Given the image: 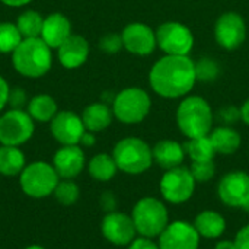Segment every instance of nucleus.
Here are the masks:
<instances>
[{
	"mask_svg": "<svg viewBox=\"0 0 249 249\" xmlns=\"http://www.w3.org/2000/svg\"><path fill=\"white\" fill-rule=\"evenodd\" d=\"M57 50L58 60L66 69H77L89 57V42L80 35H70Z\"/></svg>",
	"mask_w": 249,
	"mask_h": 249,
	"instance_id": "6ab92c4d",
	"label": "nucleus"
},
{
	"mask_svg": "<svg viewBox=\"0 0 249 249\" xmlns=\"http://www.w3.org/2000/svg\"><path fill=\"white\" fill-rule=\"evenodd\" d=\"M241 120L249 125V99H247L244 104H242V107H241Z\"/></svg>",
	"mask_w": 249,
	"mask_h": 249,
	"instance_id": "a19ab883",
	"label": "nucleus"
},
{
	"mask_svg": "<svg viewBox=\"0 0 249 249\" xmlns=\"http://www.w3.org/2000/svg\"><path fill=\"white\" fill-rule=\"evenodd\" d=\"M99 204H101V209L107 213H111V212H115V207H117V198L115 196L111 193V191H105L101 198H99Z\"/></svg>",
	"mask_w": 249,
	"mask_h": 249,
	"instance_id": "72a5a7b5",
	"label": "nucleus"
},
{
	"mask_svg": "<svg viewBox=\"0 0 249 249\" xmlns=\"http://www.w3.org/2000/svg\"><path fill=\"white\" fill-rule=\"evenodd\" d=\"M196 82V63L188 55H165L152 66L149 73L153 92L166 99L187 96Z\"/></svg>",
	"mask_w": 249,
	"mask_h": 249,
	"instance_id": "f257e3e1",
	"label": "nucleus"
},
{
	"mask_svg": "<svg viewBox=\"0 0 249 249\" xmlns=\"http://www.w3.org/2000/svg\"><path fill=\"white\" fill-rule=\"evenodd\" d=\"M136 231L144 238H159V235L169 225V212L163 201L155 197H144L139 200L131 212Z\"/></svg>",
	"mask_w": 249,
	"mask_h": 249,
	"instance_id": "39448f33",
	"label": "nucleus"
},
{
	"mask_svg": "<svg viewBox=\"0 0 249 249\" xmlns=\"http://www.w3.org/2000/svg\"><path fill=\"white\" fill-rule=\"evenodd\" d=\"M158 245L160 249H198L200 235L194 225L177 220L169 223L159 235Z\"/></svg>",
	"mask_w": 249,
	"mask_h": 249,
	"instance_id": "2eb2a0df",
	"label": "nucleus"
},
{
	"mask_svg": "<svg viewBox=\"0 0 249 249\" xmlns=\"http://www.w3.org/2000/svg\"><path fill=\"white\" fill-rule=\"evenodd\" d=\"M185 155L190 156L193 162H207L214 160L216 150L209 136L188 139V142L184 144Z\"/></svg>",
	"mask_w": 249,
	"mask_h": 249,
	"instance_id": "bb28decb",
	"label": "nucleus"
},
{
	"mask_svg": "<svg viewBox=\"0 0 249 249\" xmlns=\"http://www.w3.org/2000/svg\"><path fill=\"white\" fill-rule=\"evenodd\" d=\"M123 47L136 55H149L156 48V32L146 23L131 22L121 32Z\"/></svg>",
	"mask_w": 249,
	"mask_h": 249,
	"instance_id": "dca6fc26",
	"label": "nucleus"
},
{
	"mask_svg": "<svg viewBox=\"0 0 249 249\" xmlns=\"http://www.w3.org/2000/svg\"><path fill=\"white\" fill-rule=\"evenodd\" d=\"M0 1L9 7H22L25 4H29L32 0H0Z\"/></svg>",
	"mask_w": 249,
	"mask_h": 249,
	"instance_id": "79ce46f5",
	"label": "nucleus"
},
{
	"mask_svg": "<svg viewBox=\"0 0 249 249\" xmlns=\"http://www.w3.org/2000/svg\"><path fill=\"white\" fill-rule=\"evenodd\" d=\"M152 99L144 89L127 88L118 92L112 101L114 117L124 124H139L150 112Z\"/></svg>",
	"mask_w": 249,
	"mask_h": 249,
	"instance_id": "0eeeda50",
	"label": "nucleus"
},
{
	"mask_svg": "<svg viewBox=\"0 0 249 249\" xmlns=\"http://www.w3.org/2000/svg\"><path fill=\"white\" fill-rule=\"evenodd\" d=\"M60 177L51 163L38 160L26 165L19 175V185L22 191L31 198H45L53 196Z\"/></svg>",
	"mask_w": 249,
	"mask_h": 249,
	"instance_id": "423d86ee",
	"label": "nucleus"
},
{
	"mask_svg": "<svg viewBox=\"0 0 249 249\" xmlns=\"http://www.w3.org/2000/svg\"><path fill=\"white\" fill-rule=\"evenodd\" d=\"M50 131L61 146H73L80 144L86 128L80 115L71 111H61L50 121Z\"/></svg>",
	"mask_w": 249,
	"mask_h": 249,
	"instance_id": "ddd939ff",
	"label": "nucleus"
},
{
	"mask_svg": "<svg viewBox=\"0 0 249 249\" xmlns=\"http://www.w3.org/2000/svg\"><path fill=\"white\" fill-rule=\"evenodd\" d=\"M28 114L32 117L34 121L48 123L57 114V102L50 95H36L28 102Z\"/></svg>",
	"mask_w": 249,
	"mask_h": 249,
	"instance_id": "a878e982",
	"label": "nucleus"
},
{
	"mask_svg": "<svg viewBox=\"0 0 249 249\" xmlns=\"http://www.w3.org/2000/svg\"><path fill=\"white\" fill-rule=\"evenodd\" d=\"M22 35L16 26V23L0 22V53L7 54L13 53L16 47L22 42Z\"/></svg>",
	"mask_w": 249,
	"mask_h": 249,
	"instance_id": "c756f323",
	"label": "nucleus"
},
{
	"mask_svg": "<svg viewBox=\"0 0 249 249\" xmlns=\"http://www.w3.org/2000/svg\"><path fill=\"white\" fill-rule=\"evenodd\" d=\"M60 179H74L82 174L86 165L85 152L79 144L61 146L53 156L51 163Z\"/></svg>",
	"mask_w": 249,
	"mask_h": 249,
	"instance_id": "f3484780",
	"label": "nucleus"
},
{
	"mask_svg": "<svg viewBox=\"0 0 249 249\" xmlns=\"http://www.w3.org/2000/svg\"><path fill=\"white\" fill-rule=\"evenodd\" d=\"M177 125L188 139L209 136L213 130V111L201 96H187L177 109Z\"/></svg>",
	"mask_w": 249,
	"mask_h": 249,
	"instance_id": "7ed1b4c3",
	"label": "nucleus"
},
{
	"mask_svg": "<svg viewBox=\"0 0 249 249\" xmlns=\"http://www.w3.org/2000/svg\"><path fill=\"white\" fill-rule=\"evenodd\" d=\"M128 249H160L159 245L150 239V238H144V236H139L136 238L130 245H128Z\"/></svg>",
	"mask_w": 249,
	"mask_h": 249,
	"instance_id": "f704fd0d",
	"label": "nucleus"
},
{
	"mask_svg": "<svg viewBox=\"0 0 249 249\" xmlns=\"http://www.w3.org/2000/svg\"><path fill=\"white\" fill-rule=\"evenodd\" d=\"M235 248L236 249H249V223L241 228V231L235 236Z\"/></svg>",
	"mask_w": 249,
	"mask_h": 249,
	"instance_id": "c9c22d12",
	"label": "nucleus"
},
{
	"mask_svg": "<svg viewBox=\"0 0 249 249\" xmlns=\"http://www.w3.org/2000/svg\"><path fill=\"white\" fill-rule=\"evenodd\" d=\"M53 196L61 206L69 207V206H73L79 201L80 188L73 179H60Z\"/></svg>",
	"mask_w": 249,
	"mask_h": 249,
	"instance_id": "c85d7f7f",
	"label": "nucleus"
},
{
	"mask_svg": "<svg viewBox=\"0 0 249 249\" xmlns=\"http://www.w3.org/2000/svg\"><path fill=\"white\" fill-rule=\"evenodd\" d=\"M112 158L118 171L128 175H140L149 171L153 163L152 147L139 137L121 139L114 146Z\"/></svg>",
	"mask_w": 249,
	"mask_h": 249,
	"instance_id": "20e7f679",
	"label": "nucleus"
},
{
	"mask_svg": "<svg viewBox=\"0 0 249 249\" xmlns=\"http://www.w3.org/2000/svg\"><path fill=\"white\" fill-rule=\"evenodd\" d=\"M26 166L25 153L16 146H0V175L16 177L20 175Z\"/></svg>",
	"mask_w": 249,
	"mask_h": 249,
	"instance_id": "b1692460",
	"label": "nucleus"
},
{
	"mask_svg": "<svg viewBox=\"0 0 249 249\" xmlns=\"http://www.w3.org/2000/svg\"><path fill=\"white\" fill-rule=\"evenodd\" d=\"M214 38L216 42L228 50L239 48L247 38V25L244 18L238 12L222 13L214 23Z\"/></svg>",
	"mask_w": 249,
	"mask_h": 249,
	"instance_id": "9b49d317",
	"label": "nucleus"
},
{
	"mask_svg": "<svg viewBox=\"0 0 249 249\" xmlns=\"http://www.w3.org/2000/svg\"><path fill=\"white\" fill-rule=\"evenodd\" d=\"M101 232L109 244L117 247L130 245L137 235L133 217L121 212L107 213L101 223Z\"/></svg>",
	"mask_w": 249,
	"mask_h": 249,
	"instance_id": "f8f14e48",
	"label": "nucleus"
},
{
	"mask_svg": "<svg viewBox=\"0 0 249 249\" xmlns=\"http://www.w3.org/2000/svg\"><path fill=\"white\" fill-rule=\"evenodd\" d=\"M26 102V95H25V90L22 89H13L10 90L9 93V102L15 109H20V107Z\"/></svg>",
	"mask_w": 249,
	"mask_h": 249,
	"instance_id": "e433bc0d",
	"label": "nucleus"
},
{
	"mask_svg": "<svg viewBox=\"0 0 249 249\" xmlns=\"http://www.w3.org/2000/svg\"><path fill=\"white\" fill-rule=\"evenodd\" d=\"M95 142H96V139H95V133H90V131H85V134L82 136V140H80V144L82 146H86V147H90V146H93L95 144Z\"/></svg>",
	"mask_w": 249,
	"mask_h": 249,
	"instance_id": "ea45409f",
	"label": "nucleus"
},
{
	"mask_svg": "<svg viewBox=\"0 0 249 249\" xmlns=\"http://www.w3.org/2000/svg\"><path fill=\"white\" fill-rule=\"evenodd\" d=\"M114 118L112 109L104 102H93L88 105L82 112V121L85 128L90 133H99L107 130Z\"/></svg>",
	"mask_w": 249,
	"mask_h": 249,
	"instance_id": "412c9836",
	"label": "nucleus"
},
{
	"mask_svg": "<svg viewBox=\"0 0 249 249\" xmlns=\"http://www.w3.org/2000/svg\"><path fill=\"white\" fill-rule=\"evenodd\" d=\"M71 35L70 20L60 12L51 13L44 19L39 38L50 47L58 48Z\"/></svg>",
	"mask_w": 249,
	"mask_h": 249,
	"instance_id": "a211bd4d",
	"label": "nucleus"
},
{
	"mask_svg": "<svg viewBox=\"0 0 249 249\" xmlns=\"http://www.w3.org/2000/svg\"><path fill=\"white\" fill-rule=\"evenodd\" d=\"M217 194L228 207L244 209L249 201V175L242 171L226 174L219 182Z\"/></svg>",
	"mask_w": 249,
	"mask_h": 249,
	"instance_id": "4468645a",
	"label": "nucleus"
},
{
	"mask_svg": "<svg viewBox=\"0 0 249 249\" xmlns=\"http://www.w3.org/2000/svg\"><path fill=\"white\" fill-rule=\"evenodd\" d=\"M196 179L188 168L177 166L168 169L159 184L160 194L165 201L171 204H184L187 203L196 191Z\"/></svg>",
	"mask_w": 249,
	"mask_h": 249,
	"instance_id": "9d476101",
	"label": "nucleus"
},
{
	"mask_svg": "<svg viewBox=\"0 0 249 249\" xmlns=\"http://www.w3.org/2000/svg\"><path fill=\"white\" fill-rule=\"evenodd\" d=\"M117 171H118L117 163H115L112 155H108V153H98L88 163L89 175L95 181H99V182L111 181L115 177Z\"/></svg>",
	"mask_w": 249,
	"mask_h": 249,
	"instance_id": "393cba45",
	"label": "nucleus"
},
{
	"mask_svg": "<svg viewBox=\"0 0 249 249\" xmlns=\"http://www.w3.org/2000/svg\"><path fill=\"white\" fill-rule=\"evenodd\" d=\"M152 153H153V162H156L165 171L181 166L185 159L184 144H179L178 142L169 139L158 142L152 147Z\"/></svg>",
	"mask_w": 249,
	"mask_h": 249,
	"instance_id": "aec40b11",
	"label": "nucleus"
},
{
	"mask_svg": "<svg viewBox=\"0 0 249 249\" xmlns=\"http://www.w3.org/2000/svg\"><path fill=\"white\" fill-rule=\"evenodd\" d=\"M190 171H191V174H193L196 182H209V181L214 177V174H216L214 160L193 162Z\"/></svg>",
	"mask_w": 249,
	"mask_h": 249,
	"instance_id": "7c9ffc66",
	"label": "nucleus"
},
{
	"mask_svg": "<svg viewBox=\"0 0 249 249\" xmlns=\"http://www.w3.org/2000/svg\"><path fill=\"white\" fill-rule=\"evenodd\" d=\"M44 18L36 10H26L18 16L16 26L22 38H38L41 35Z\"/></svg>",
	"mask_w": 249,
	"mask_h": 249,
	"instance_id": "cd10ccee",
	"label": "nucleus"
},
{
	"mask_svg": "<svg viewBox=\"0 0 249 249\" xmlns=\"http://www.w3.org/2000/svg\"><path fill=\"white\" fill-rule=\"evenodd\" d=\"M196 70H197V80L201 79V80H213L216 79L217 73H219V67L214 61L212 60H203L200 61L198 64H196Z\"/></svg>",
	"mask_w": 249,
	"mask_h": 249,
	"instance_id": "2f4dec72",
	"label": "nucleus"
},
{
	"mask_svg": "<svg viewBox=\"0 0 249 249\" xmlns=\"http://www.w3.org/2000/svg\"><path fill=\"white\" fill-rule=\"evenodd\" d=\"M9 93H10V89H9V85L7 82L0 76V111L7 105L9 102Z\"/></svg>",
	"mask_w": 249,
	"mask_h": 249,
	"instance_id": "4c0bfd02",
	"label": "nucleus"
},
{
	"mask_svg": "<svg viewBox=\"0 0 249 249\" xmlns=\"http://www.w3.org/2000/svg\"><path fill=\"white\" fill-rule=\"evenodd\" d=\"M99 48L105 53L114 54L118 53L123 48V39L121 34H107L99 41Z\"/></svg>",
	"mask_w": 249,
	"mask_h": 249,
	"instance_id": "473e14b6",
	"label": "nucleus"
},
{
	"mask_svg": "<svg viewBox=\"0 0 249 249\" xmlns=\"http://www.w3.org/2000/svg\"><path fill=\"white\" fill-rule=\"evenodd\" d=\"M25 249H45L44 247H41V245H29V247H26Z\"/></svg>",
	"mask_w": 249,
	"mask_h": 249,
	"instance_id": "c03bdc74",
	"label": "nucleus"
},
{
	"mask_svg": "<svg viewBox=\"0 0 249 249\" xmlns=\"http://www.w3.org/2000/svg\"><path fill=\"white\" fill-rule=\"evenodd\" d=\"M193 225L197 229L200 238L206 239H217L226 231L225 217L214 210H204L198 213Z\"/></svg>",
	"mask_w": 249,
	"mask_h": 249,
	"instance_id": "4be33fe9",
	"label": "nucleus"
},
{
	"mask_svg": "<svg viewBox=\"0 0 249 249\" xmlns=\"http://www.w3.org/2000/svg\"><path fill=\"white\" fill-rule=\"evenodd\" d=\"M209 137L214 146L216 153H222V155H233L235 152L239 150L242 143L241 134L228 125H222L212 130Z\"/></svg>",
	"mask_w": 249,
	"mask_h": 249,
	"instance_id": "5701e85b",
	"label": "nucleus"
},
{
	"mask_svg": "<svg viewBox=\"0 0 249 249\" xmlns=\"http://www.w3.org/2000/svg\"><path fill=\"white\" fill-rule=\"evenodd\" d=\"M214 249H236L233 241H219Z\"/></svg>",
	"mask_w": 249,
	"mask_h": 249,
	"instance_id": "37998d69",
	"label": "nucleus"
},
{
	"mask_svg": "<svg viewBox=\"0 0 249 249\" xmlns=\"http://www.w3.org/2000/svg\"><path fill=\"white\" fill-rule=\"evenodd\" d=\"M222 120L223 121H229V123H233V121H236L238 118H241V111L239 109H235V108H226V109H223L222 111Z\"/></svg>",
	"mask_w": 249,
	"mask_h": 249,
	"instance_id": "58836bf2",
	"label": "nucleus"
},
{
	"mask_svg": "<svg viewBox=\"0 0 249 249\" xmlns=\"http://www.w3.org/2000/svg\"><path fill=\"white\" fill-rule=\"evenodd\" d=\"M12 63L15 70L22 76L31 79L41 77L51 69V48L39 36L23 38L12 53Z\"/></svg>",
	"mask_w": 249,
	"mask_h": 249,
	"instance_id": "f03ea898",
	"label": "nucleus"
},
{
	"mask_svg": "<svg viewBox=\"0 0 249 249\" xmlns=\"http://www.w3.org/2000/svg\"><path fill=\"white\" fill-rule=\"evenodd\" d=\"M242 210H245V212H248V213H249V201L247 203V204H245V207H244Z\"/></svg>",
	"mask_w": 249,
	"mask_h": 249,
	"instance_id": "a18cd8bd",
	"label": "nucleus"
},
{
	"mask_svg": "<svg viewBox=\"0 0 249 249\" xmlns=\"http://www.w3.org/2000/svg\"><path fill=\"white\" fill-rule=\"evenodd\" d=\"M35 125L32 117L22 111L12 108L0 117V144L1 146H22L34 136Z\"/></svg>",
	"mask_w": 249,
	"mask_h": 249,
	"instance_id": "1a4fd4ad",
	"label": "nucleus"
},
{
	"mask_svg": "<svg viewBox=\"0 0 249 249\" xmlns=\"http://www.w3.org/2000/svg\"><path fill=\"white\" fill-rule=\"evenodd\" d=\"M156 44L166 55H188L194 47V34L181 22H163L156 29Z\"/></svg>",
	"mask_w": 249,
	"mask_h": 249,
	"instance_id": "6e6552de",
	"label": "nucleus"
}]
</instances>
